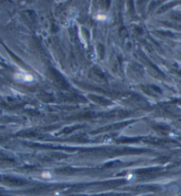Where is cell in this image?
<instances>
[{
  "mask_svg": "<svg viewBox=\"0 0 181 196\" xmlns=\"http://www.w3.org/2000/svg\"><path fill=\"white\" fill-rule=\"evenodd\" d=\"M16 79H19L20 81H33V77L30 74H16Z\"/></svg>",
  "mask_w": 181,
  "mask_h": 196,
  "instance_id": "cell-1",
  "label": "cell"
},
{
  "mask_svg": "<svg viewBox=\"0 0 181 196\" xmlns=\"http://www.w3.org/2000/svg\"><path fill=\"white\" fill-rule=\"evenodd\" d=\"M96 19H97L98 20H105L107 19V16L104 15V14H98V15L96 16Z\"/></svg>",
  "mask_w": 181,
  "mask_h": 196,
  "instance_id": "cell-2",
  "label": "cell"
}]
</instances>
